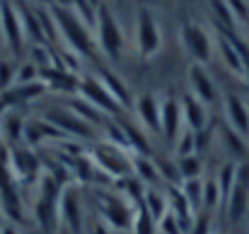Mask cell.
Segmentation results:
<instances>
[{
	"label": "cell",
	"instance_id": "cell-20",
	"mask_svg": "<svg viewBox=\"0 0 249 234\" xmlns=\"http://www.w3.org/2000/svg\"><path fill=\"white\" fill-rule=\"evenodd\" d=\"M10 171H12V176L15 179H24V176H32V174H36L39 171V159L36 155L32 152V150H27V148H17V150H12V155H10V167H7Z\"/></svg>",
	"mask_w": 249,
	"mask_h": 234
},
{
	"label": "cell",
	"instance_id": "cell-30",
	"mask_svg": "<svg viewBox=\"0 0 249 234\" xmlns=\"http://www.w3.org/2000/svg\"><path fill=\"white\" fill-rule=\"evenodd\" d=\"M36 80H39V68H36L32 61H27L24 66H19V68H17L15 84H29V82H36Z\"/></svg>",
	"mask_w": 249,
	"mask_h": 234
},
{
	"label": "cell",
	"instance_id": "cell-10",
	"mask_svg": "<svg viewBox=\"0 0 249 234\" xmlns=\"http://www.w3.org/2000/svg\"><path fill=\"white\" fill-rule=\"evenodd\" d=\"M133 215L136 210H131L119 196H102V220L107 227L111 230H133Z\"/></svg>",
	"mask_w": 249,
	"mask_h": 234
},
{
	"label": "cell",
	"instance_id": "cell-16",
	"mask_svg": "<svg viewBox=\"0 0 249 234\" xmlns=\"http://www.w3.org/2000/svg\"><path fill=\"white\" fill-rule=\"evenodd\" d=\"M17 7V15H19V22H22V32H24V41L27 44H46V36H44V29L39 24V17L34 12V7L24 5V2H15Z\"/></svg>",
	"mask_w": 249,
	"mask_h": 234
},
{
	"label": "cell",
	"instance_id": "cell-22",
	"mask_svg": "<svg viewBox=\"0 0 249 234\" xmlns=\"http://www.w3.org/2000/svg\"><path fill=\"white\" fill-rule=\"evenodd\" d=\"M133 174L138 176V181H145V184H158L160 181L158 164L150 162L145 155H133Z\"/></svg>",
	"mask_w": 249,
	"mask_h": 234
},
{
	"label": "cell",
	"instance_id": "cell-12",
	"mask_svg": "<svg viewBox=\"0 0 249 234\" xmlns=\"http://www.w3.org/2000/svg\"><path fill=\"white\" fill-rule=\"evenodd\" d=\"M223 114H225V121L228 126L242 135L245 140H249V104L237 97V94H225L223 97Z\"/></svg>",
	"mask_w": 249,
	"mask_h": 234
},
{
	"label": "cell",
	"instance_id": "cell-24",
	"mask_svg": "<svg viewBox=\"0 0 249 234\" xmlns=\"http://www.w3.org/2000/svg\"><path fill=\"white\" fill-rule=\"evenodd\" d=\"M223 203V196H220V188H218V181L215 179H208L203 181V210H215V205Z\"/></svg>",
	"mask_w": 249,
	"mask_h": 234
},
{
	"label": "cell",
	"instance_id": "cell-2",
	"mask_svg": "<svg viewBox=\"0 0 249 234\" xmlns=\"http://www.w3.org/2000/svg\"><path fill=\"white\" fill-rule=\"evenodd\" d=\"M94 41H97V51H102V56L107 61H111V63L121 61L124 49H126V36H124V29H121L119 19L114 17V12L104 2L97 7Z\"/></svg>",
	"mask_w": 249,
	"mask_h": 234
},
{
	"label": "cell",
	"instance_id": "cell-29",
	"mask_svg": "<svg viewBox=\"0 0 249 234\" xmlns=\"http://www.w3.org/2000/svg\"><path fill=\"white\" fill-rule=\"evenodd\" d=\"M17 66L10 58H0V89H10L15 84Z\"/></svg>",
	"mask_w": 249,
	"mask_h": 234
},
{
	"label": "cell",
	"instance_id": "cell-19",
	"mask_svg": "<svg viewBox=\"0 0 249 234\" xmlns=\"http://www.w3.org/2000/svg\"><path fill=\"white\" fill-rule=\"evenodd\" d=\"M181 114H184V126H186V131L201 133V131L206 128V121H208L206 106H203L198 99H194L191 94L181 97Z\"/></svg>",
	"mask_w": 249,
	"mask_h": 234
},
{
	"label": "cell",
	"instance_id": "cell-8",
	"mask_svg": "<svg viewBox=\"0 0 249 234\" xmlns=\"http://www.w3.org/2000/svg\"><path fill=\"white\" fill-rule=\"evenodd\" d=\"M78 94H80V99H85L87 104H92L94 109H99L102 114H116L121 109L119 101L107 92V87L99 82L97 75H83L80 84H78Z\"/></svg>",
	"mask_w": 249,
	"mask_h": 234
},
{
	"label": "cell",
	"instance_id": "cell-32",
	"mask_svg": "<svg viewBox=\"0 0 249 234\" xmlns=\"http://www.w3.org/2000/svg\"><path fill=\"white\" fill-rule=\"evenodd\" d=\"M0 234H17V232H15L12 227H2V232H0Z\"/></svg>",
	"mask_w": 249,
	"mask_h": 234
},
{
	"label": "cell",
	"instance_id": "cell-5",
	"mask_svg": "<svg viewBox=\"0 0 249 234\" xmlns=\"http://www.w3.org/2000/svg\"><path fill=\"white\" fill-rule=\"evenodd\" d=\"M179 41H181V49L184 53L198 63V66H206L211 63L213 53H215V41L213 36L206 32V27L196 24V22H184L181 29H179Z\"/></svg>",
	"mask_w": 249,
	"mask_h": 234
},
{
	"label": "cell",
	"instance_id": "cell-31",
	"mask_svg": "<svg viewBox=\"0 0 249 234\" xmlns=\"http://www.w3.org/2000/svg\"><path fill=\"white\" fill-rule=\"evenodd\" d=\"M191 234H213L211 232V213L208 210H198L194 215V225H191Z\"/></svg>",
	"mask_w": 249,
	"mask_h": 234
},
{
	"label": "cell",
	"instance_id": "cell-14",
	"mask_svg": "<svg viewBox=\"0 0 249 234\" xmlns=\"http://www.w3.org/2000/svg\"><path fill=\"white\" fill-rule=\"evenodd\" d=\"M133 111H136V118L141 121L143 131L160 133V99L155 94H150V92L138 94L133 99Z\"/></svg>",
	"mask_w": 249,
	"mask_h": 234
},
{
	"label": "cell",
	"instance_id": "cell-3",
	"mask_svg": "<svg viewBox=\"0 0 249 234\" xmlns=\"http://www.w3.org/2000/svg\"><path fill=\"white\" fill-rule=\"evenodd\" d=\"M136 51L141 58L150 61L162 51V27L160 17L150 5H141L136 12Z\"/></svg>",
	"mask_w": 249,
	"mask_h": 234
},
{
	"label": "cell",
	"instance_id": "cell-13",
	"mask_svg": "<svg viewBox=\"0 0 249 234\" xmlns=\"http://www.w3.org/2000/svg\"><path fill=\"white\" fill-rule=\"evenodd\" d=\"M58 220L71 232H83V203L75 188H63L61 203H58Z\"/></svg>",
	"mask_w": 249,
	"mask_h": 234
},
{
	"label": "cell",
	"instance_id": "cell-35",
	"mask_svg": "<svg viewBox=\"0 0 249 234\" xmlns=\"http://www.w3.org/2000/svg\"><path fill=\"white\" fill-rule=\"evenodd\" d=\"M0 2H2V0H0Z\"/></svg>",
	"mask_w": 249,
	"mask_h": 234
},
{
	"label": "cell",
	"instance_id": "cell-34",
	"mask_svg": "<svg viewBox=\"0 0 249 234\" xmlns=\"http://www.w3.org/2000/svg\"><path fill=\"white\" fill-rule=\"evenodd\" d=\"M0 232H2V227H0Z\"/></svg>",
	"mask_w": 249,
	"mask_h": 234
},
{
	"label": "cell",
	"instance_id": "cell-18",
	"mask_svg": "<svg viewBox=\"0 0 249 234\" xmlns=\"http://www.w3.org/2000/svg\"><path fill=\"white\" fill-rule=\"evenodd\" d=\"M97 78H99V82L107 87V92H109V94H111V97L119 101V106H121V109H128V106H133V97H131V89H128V84L119 78L116 73H111V70H107V68H99Z\"/></svg>",
	"mask_w": 249,
	"mask_h": 234
},
{
	"label": "cell",
	"instance_id": "cell-17",
	"mask_svg": "<svg viewBox=\"0 0 249 234\" xmlns=\"http://www.w3.org/2000/svg\"><path fill=\"white\" fill-rule=\"evenodd\" d=\"M215 49H218V56H220L223 66L230 73H235L237 78H245V58H242V53L237 51V46L225 34H218L215 36Z\"/></svg>",
	"mask_w": 249,
	"mask_h": 234
},
{
	"label": "cell",
	"instance_id": "cell-9",
	"mask_svg": "<svg viewBox=\"0 0 249 234\" xmlns=\"http://www.w3.org/2000/svg\"><path fill=\"white\" fill-rule=\"evenodd\" d=\"M186 82H189V94H191L194 99H198L203 106L215 104V99H218V87H215L213 78L208 75L206 66L191 63L189 70H186Z\"/></svg>",
	"mask_w": 249,
	"mask_h": 234
},
{
	"label": "cell",
	"instance_id": "cell-4",
	"mask_svg": "<svg viewBox=\"0 0 249 234\" xmlns=\"http://www.w3.org/2000/svg\"><path fill=\"white\" fill-rule=\"evenodd\" d=\"M92 162L94 169L104 171L107 176L114 179H126L133 174V152L126 148H119L114 143H102L92 150Z\"/></svg>",
	"mask_w": 249,
	"mask_h": 234
},
{
	"label": "cell",
	"instance_id": "cell-23",
	"mask_svg": "<svg viewBox=\"0 0 249 234\" xmlns=\"http://www.w3.org/2000/svg\"><path fill=\"white\" fill-rule=\"evenodd\" d=\"M133 232L136 234H155L158 232V222L150 217V213L141 205L133 215Z\"/></svg>",
	"mask_w": 249,
	"mask_h": 234
},
{
	"label": "cell",
	"instance_id": "cell-28",
	"mask_svg": "<svg viewBox=\"0 0 249 234\" xmlns=\"http://www.w3.org/2000/svg\"><path fill=\"white\" fill-rule=\"evenodd\" d=\"M235 24L242 22V24H249V0H225Z\"/></svg>",
	"mask_w": 249,
	"mask_h": 234
},
{
	"label": "cell",
	"instance_id": "cell-15",
	"mask_svg": "<svg viewBox=\"0 0 249 234\" xmlns=\"http://www.w3.org/2000/svg\"><path fill=\"white\" fill-rule=\"evenodd\" d=\"M46 121L58 133H71V135H89V128H92L75 111H49L46 114Z\"/></svg>",
	"mask_w": 249,
	"mask_h": 234
},
{
	"label": "cell",
	"instance_id": "cell-7",
	"mask_svg": "<svg viewBox=\"0 0 249 234\" xmlns=\"http://www.w3.org/2000/svg\"><path fill=\"white\" fill-rule=\"evenodd\" d=\"M0 34H2L5 46H7L15 56H19V53H22V46H24L27 41H24L22 22H19V15H17L15 2H7V0L0 2Z\"/></svg>",
	"mask_w": 249,
	"mask_h": 234
},
{
	"label": "cell",
	"instance_id": "cell-25",
	"mask_svg": "<svg viewBox=\"0 0 249 234\" xmlns=\"http://www.w3.org/2000/svg\"><path fill=\"white\" fill-rule=\"evenodd\" d=\"M0 126H2V133H7L10 140H22L24 138V123L19 118H15L12 114H5L0 118Z\"/></svg>",
	"mask_w": 249,
	"mask_h": 234
},
{
	"label": "cell",
	"instance_id": "cell-26",
	"mask_svg": "<svg viewBox=\"0 0 249 234\" xmlns=\"http://www.w3.org/2000/svg\"><path fill=\"white\" fill-rule=\"evenodd\" d=\"M177 169L181 171L184 179H198V174H201V162H198L196 155H184L177 159Z\"/></svg>",
	"mask_w": 249,
	"mask_h": 234
},
{
	"label": "cell",
	"instance_id": "cell-11",
	"mask_svg": "<svg viewBox=\"0 0 249 234\" xmlns=\"http://www.w3.org/2000/svg\"><path fill=\"white\" fill-rule=\"evenodd\" d=\"M181 128H184L181 99H174V97L160 99V133L169 143H177L181 138Z\"/></svg>",
	"mask_w": 249,
	"mask_h": 234
},
{
	"label": "cell",
	"instance_id": "cell-6",
	"mask_svg": "<svg viewBox=\"0 0 249 234\" xmlns=\"http://www.w3.org/2000/svg\"><path fill=\"white\" fill-rule=\"evenodd\" d=\"M228 217L232 222H242L249 213V162L237 164V176L232 184V191L225 201Z\"/></svg>",
	"mask_w": 249,
	"mask_h": 234
},
{
	"label": "cell",
	"instance_id": "cell-27",
	"mask_svg": "<svg viewBox=\"0 0 249 234\" xmlns=\"http://www.w3.org/2000/svg\"><path fill=\"white\" fill-rule=\"evenodd\" d=\"M220 138L228 143V148L232 150V152H237V155H247L245 150H247V140L242 138V135H237L230 126H223V133H220Z\"/></svg>",
	"mask_w": 249,
	"mask_h": 234
},
{
	"label": "cell",
	"instance_id": "cell-1",
	"mask_svg": "<svg viewBox=\"0 0 249 234\" xmlns=\"http://www.w3.org/2000/svg\"><path fill=\"white\" fill-rule=\"evenodd\" d=\"M51 15H53V22H56V29H58V39L63 41V46L68 51L78 53L80 58H89V56L97 53V41H94L92 29L71 7L51 5Z\"/></svg>",
	"mask_w": 249,
	"mask_h": 234
},
{
	"label": "cell",
	"instance_id": "cell-33",
	"mask_svg": "<svg viewBox=\"0 0 249 234\" xmlns=\"http://www.w3.org/2000/svg\"><path fill=\"white\" fill-rule=\"evenodd\" d=\"M36 2H51V0H36Z\"/></svg>",
	"mask_w": 249,
	"mask_h": 234
},
{
	"label": "cell",
	"instance_id": "cell-21",
	"mask_svg": "<svg viewBox=\"0 0 249 234\" xmlns=\"http://www.w3.org/2000/svg\"><path fill=\"white\" fill-rule=\"evenodd\" d=\"M143 208L150 213V217H153L158 225H160V220L169 213V203H167V198L160 193V191H153V188L143 196Z\"/></svg>",
	"mask_w": 249,
	"mask_h": 234
}]
</instances>
